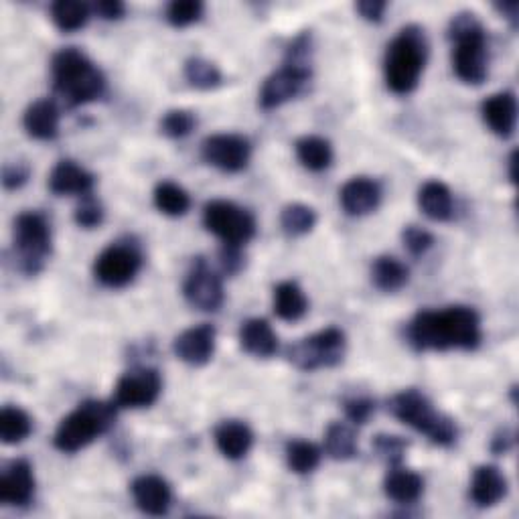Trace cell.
<instances>
[{"label": "cell", "mask_w": 519, "mask_h": 519, "mask_svg": "<svg viewBox=\"0 0 519 519\" xmlns=\"http://www.w3.org/2000/svg\"><path fill=\"white\" fill-rule=\"evenodd\" d=\"M118 406L114 402L86 400L76 410L69 412L53 434V447L59 453L76 455L106 434L116 422Z\"/></svg>", "instance_id": "6"}, {"label": "cell", "mask_w": 519, "mask_h": 519, "mask_svg": "<svg viewBox=\"0 0 519 519\" xmlns=\"http://www.w3.org/2000/svg\"><path fill=\"white\" fill-rule=\"evenodd\" d=\"M94 11L104 21H120L126 15V5L120 0H100L94 5Z\"/></svg>", "instance_id": "46"}, {"label": "cell", "mask_w": 519, "mask_h": 519, "mask_svg": "<svg viewBox=\"0 0 519 519\" xmlns=\"http://www.w3.org/2000/svg\"><path fill=\"white\" fill-rule=\"evenodd\" d=\"M51 193L65 197V195H76V197H88L92 195L94 187H96V177L84 169L82 165H78L76 161H59L47 181Z\"/></svg>", "instance_id": "19"}, {"label": "cell", "mask_w": 519, "mask_h": 519, "mask_svg": "<svg viewBox=\"0 0 519 519\" xmlns=\"http://www.w3.org/2000/svg\"><path fill=\"white\" fill-rule=\"evenodd\" d=\"M274 315L286 323L301 321L309 311V299L305 290L294 280H284L274 286Z\"/></svg>", "instance_id": "25"}, {"label": "cell", "mask_w": 519, "mask_h": 519, "mask_svg": "<svg viewBox=\"0 0 519 519\" xmlns=\"http://www.w3.org/2000/svg\"><path fill=\"white\" fill-rule=\"evenodd\" d=\"M343 410H345V416L351 424L355 426H363L369 422V418L374 416L376 412V402L372 398H365V396H359V398H347L343 402Z\"/></svg>", "instance_id": "42"}, {"label": "cell", "mask_w": 519, "mask_h": 519, "mask_svg": "<svg viewBox=\"0 0 519 519\" xmlns=\"http://www.w3.org/2000/svg\"><path fill=\"white\" fill-rule=\"evenodd\" d=\"M215 343H217L215 327L209 323H201L179 333L173 341V351L183 363L201 367L213 359Z\"/></svg>", "instance_id": "15"}, {"label": "cell", "mask_w": 519, "mask_h": 519, "mask_svg": "<svg viewBox=\"0 0 519 519\" xmlns=\"http://www.w3.org/2000/svg\"><path fill=\"white\" fill-rule=\"evenodd\" d=\"M511 444H513V434H511L509 430H503V432H499V434L493 438L491 449H493L495 455H505V453L511 449Z\"/></svg>", "instance_id": "47"}, {"label": "cell", "mask_w": 519, "mask_h": 519, "mask_svg": "<svg viewBox=\"0 0 519 519\" xmlns=\"http://www.w3.org/2000/svg\"><path fill=\"white\" fill-rule=\"evenodd\" d=\"M31 177V167L27 163H11L3 169V187L7 191L21 189Z\"/></svg>", "instance_id": "44"}, {"label": "cell", "mask_w": 519, "mask_h": 519, "mask_svg": "<svg viewBox=\"0 0 519 519\" xmlns=\"http://www.w3.org/2000/svg\"><path fill=\"white\" fill-rule=\"evenodd\" d=\"M132 499L136 507L153 517L167 515L173 503V491L171 485L159 477V475H140L130 485Z\"/></svg>", "instance_id": "16"}, {"label": "cell", "mask_w": 519, "mask_h": 519, "mask_svg": "<svg viewBox=\"0 0 519 519\" xmlns=\"http://www.w3.org/2000/svg\"><path fill=\"white\" fill-rule=\"evenodd\" d=\"M104 217H106V211L102 207V203L88 195V197H82V203L78 205L76 213H73V219H76V224L84 230H94V228H100L104 224Z\"/></svg>", "instance_id": "40"}, {"label": "cell", "mask_w": 519, "mask_h": 519, "mask_svg": "<svg viewBox=\"0 0 519 519\" xmlns=\"http://www.w3.org/2000/svg\"><path fill=\"white\" fill-rule=\"evenodd\" d=\"M321 459V449L309 440L296 438L286 444V465L296 475H311L321 465Z\"/></svg>", "instance_id": "32"}, {"label": "cell", "mask_w": 519, "mask_h": 519, "mask_svg": "<svg viewBox=\"0 0 519 519\" xmlns=\"http://www.w3.org/2000/svg\"><path fill=\"white\" fill-rule=\"evenodd\" d=\"M213 438H215L217 451L230 461L244 459L254 447V432L242 420L219 422L213 432Z\"/></svg>", "instance_id": "22"}, {"label": "cell", "mask_w": 519, "mask_h": 519, "mask_svg": "<svg viewBox=\"0 0 519 519\" xmlns=\"http://www.w3.org/2000/svg\"><path fill=\"white\" fill-rule=\"evenodd\" d=\"M203 226L224 244L246 246L256 236V217L234 201L213 199L203 207Z\"/></svg>", "instance_id": "8"}, {"label": "cell", "mask_w": 519, "mask_h": 519, "mask_svg": "<svg viewBox=\"0 0 519 519\" xmlns=\"http://www.w3.org/2000/svg\"><path fill=\"white\" fill-rule=\"evenodd\" d=\"M325 453L335 461L357 457V434L345 422H331L325 430Z\"/></svg>", "instance_id": "31"}, {"label": "cell", "mask_w": 519, "mask_h": 519, "mask_svg": "<svg viewBox=\"0 0 519 519\" xmlns=\"http://www.w3.org/2000/svg\"><path fill=\"white\" fill-rule=\"evenodd\" d=\"M294 151H296V159L301 161V165L313 173H323L333 163V146L323 136L311 134V136L299 138L294 144Z\"/></svg>", "instance_id": "28"}, {"label": "cell", "mask_w": 519, "mask_h": 519, "mask_svg": "<svg viewBox=\"0 0 519 519\" xmlns=\"http://www.w3.org/2000/svg\"><path fill=\"white\" fill-rule=\"evenodd\" d=\"M402 242L410 256L420 258L434 246V236L420 226H408L402 232Z\"/></svg>", "instance_id": "41"}, {"label": "cell", "mask_w": 519, "mask_h": 519, "mask_svg": "<svg viewBox=\"0 0 519 519\" xmlns=\"http://www.w3.org/2000/svg\"><path fill=\"white\" fill-rule=\"evenodd\" d=\"M481 114L485 124L499 138H509L515 132L517 124V98L513 92H497L491 94L481 104Z\"/></svg>", "instance_id": "20"}, {"label": "cell", "mask_w": 519, "mask_h": 519, "mask_svg": "<svg viewBox=\"0 0 519 519\" xmlns=\"http://www.w3.org/2000/svg\"><path fill=\"white\" fill-rule=\"evenodd\" d=\"M418 205L432 221H449L455 215L453 191L442 181H426L418 191Z\"/></svg>", "instance_id": "24"}, {"label": "cell", "mask_w": 519, "mask_h": 519, "mask_svg": "<svg viewBox=\"0 0 519 519\" xmlns=\"http://www.w3.org/2000/svg\"><path fill=\"white\" fill-rule=\"evenodd\" d=\"M347 337L339 327H327L315 335L301 339L288 349V361L301 372L335 367L345 359Z\"/></svg>", "instance_id": "9"}, {"label": "cell", "mask_w": 519, "mask_h": 519, "mask_svg": "<svg viewBox=\"0 0 519 519\" xmlns=\"http://www.w3.org/2000/svg\"><path fill=\"white\" fill-rule=\"evenodd\" d=\"M317 226V211L305 203H288L280 211V228L286 236L299 238L313 232Z\"/></svg>", "instance_id": "33"}, {"label": "cell", "mask_w": 519, "mask_h": 519, "mask_svg": "<svg viewBox=\"0 0 519 519\" xmlns=\"http://www.w3.org/2000/svg\"><path fill=\"white\" fill-rule=\"evenodd\" d=\"M372 447L380 459H384L390 467H394V465H402L410 442L396 434H378L372 442Z\"/></svg>", "instance_id": "38"}, {"label": "cell", "mask_w": 519, "mask_h": 519, "mask_svg": "<svg viewBox=\"0 0 519 519\" xmlns=\"http://www.w3.org/2000/svg\"><path fill=\"white\" fill-rule=\"evenodd\" d=\"M185 80L197 90H215L224 84V76L215 63L203 57H191L185 61Z\"/></svg>", "instance_id": "36"}, {"label": "cell", "mask_w": 519, "mask_h": 519, "mask_svg": "<svg viewBox=\"0 0 519 519\" xmlns=\"http://www.w3.org/2000/svg\"><path fill=\"white\" fill-rule=\"evenodd\" d=\"M384 491L388 499H392L394 503L412 505L424 493V479L416 471L404 469L402 465H394L390 467L384 479Z\"/></svg>", "instance_id": "27"}, {"label": "cell", "mask_w": 519, "mask_h": 519, "mask_svg": "<svg viewBox=\"0 0 519 519\" xmlns=\"http://www.w3.org/2000/svg\"><path fill=\"white\" fill-rule=\"evenodd\" d=\"M15 258L27 276H37L53 252L49 219L41 211H25L15 219L13 228Z\"/></svg>", "instance_id": "7"}, {"label": "cell", "mask_w": 519, "mask_h": 519, "mask_svg": "<svg viewBox=\"0 0 519 519\" xmlns=\"http://www.w3.org/2000/svg\"><path fill=\"white\" fill-rule=\"evenodd\" d=\"M339 201L347 215H369L382 203V185L369 177H353L341 187Z\"/></svg>", "instance_id": "18"}, {"label": "cell", "mask_w": 519, "mask_h": 519, "mask_svg": "<svg viewBox=\"0 0 519 519\" xmlns=\"http://www.w3.org/2000/svg\"><path fill=\"white\" fill-rule=\"evenodd\" d=\"M163 392V378L155 367H134L126 372L114 388L112 402L118 408L140 410L151 408Z\"/></svg>", "instance_id": "11"}, {"label": "cell", "mask_w": 519, "mask_h": 519, "mask_svg": "<svg viewBox=\"0 0 519 519\" xmlns=\"http://www.w3.org/2000/svg\"><path fill=\"white\" fill-rule=\"evenodd\" d=\"M311 76L313 71L309 67H296L284 63L280 69L272 73V76L266 78L260 90V108L270 112L294 100L296 96H301L309 86Z\"/></svg>", "instance_id": "14"}, {"label": "cell", "mask_w": 519, "mask_h": 519, "mask_svg": "<svg viewBox=\"0 0 519 519\" xmlns=\"http://www.w3.org/2000/svg\"><path fill=\"white\" fill-rule=\"evenodd\" d=\"M197 126V116L191 110H169L161 118V132L169 138H185Z\"/></svg>", "instance_id": "39"}, {"label": "cell", "mask_w": 519, "mask_h": 519, "mask_svg": "<svg viewBox=\"0 0 519 519\" xmlns=\"http://www.w3.org/2000/svg\"><path fill=\"white\" fill-rule=\"evenodd\" d=\"M167 21L169 25L177 29H185L189 25H195L205 15V5L201 0H173L167 7Z\"/></svg>", "instance_id": "37"}, {"label": "cell", "mask_w": 519, "mask_h": 519, "mask_svg": "<svg viewBox=\"0 0 519 519\" xmlns=\"http://www.w3.org/2000/svg\"><path fill=\"white\" fill-rule=\"evenodd\" d=\"M153 199H155V207L169 217H181L191 209L189 193L173 181H161L155 187Z\"/></svg>", "instance_id": "35"}, {"label": "cell", "mask_w": 519, "mask_h": 519, "mask_svg": "<svg viewBox=\"0 0 519 519\" xmlns=\"http://www.w3.org/2000/svg\"><path fill=\"white\" fill-rule=\"evenodd\" d=\"M495 9L507 19L511 21V25L515 27L517 23V3H503V5H495Z\"/></svg>", "instance_id": "48"}, {"label": "cell", "mask_w": 519, "mask_h": 519, "mask_svg": "<svg viewBox=\"0 0 519 519\" xmlns=\"http://www.w3.org/2000/svg\"><path fill=\"white\" fill-rule=\"evenodd\" d=\"M428 61V39L422 27H404L388 45L384 59V76L388 88L398 96L412 94Z\"/></svg>", "instance_id": "3"}, {"label": "cell", "mask_w": 519, "mask_h": 519, "mask_svg": "<svg viewBox=\"0 0 519 519\" xmlns=\"http://www.w3.org/2000/svg\"><path fill=\"white\" fill-rule=\"evenodd\" d=\"M410 280V268L394 258V256H380L372 264V282L382 292H398Z\"/></svg>", "instance_id": "29"}, {"label": "cell", "mask_w": 519, "mask_h": 519, "mask_svg": "<svg viewBox=\"0 0 519 519\" xmlns=\"http://www.w3.org/2000/svg\"><path fill=\"white\" fill-rule=\"evenodd\" d=\"M53 25L63 33H76L90 21V7L80 0H57L49 9Z\"/></svg>", "instance_id": "30"}, {"label": "cell", "mask_w": 519, "mask_h": 519, "mask_svg": "<svg viewBox=\"0 0 519 519\" xmlns=\"http://www.w3.org/2000/svg\"><path fill=\"white\" fill-rule=\"evenodd\" d=\"M414 351H473L481 345V317L475 309L455 305L440 311H420L406 327Z\"/></svg>", "instance_id": "1"}, {"label": "cell", "mask_w": 519, "mask_h": 519, "mask_svg": "<svg viewBox=\"0 0 519 519\" xmlns=\"http://www.w3.org/2000/svg\"><path fill=\"white\" fill-rule=\"evenodd\" d=\"M35 497V473L29 461H11L0 475V501L23 507Z\"/></svg>", "instance_id": "17"}, {"label": "cell", "mask_w": 519, "mask_h": 519, "mask_svg": "<svg viewBox=\"0 0 519 519\" xmlns=\"http://www.w3.org/2000/svg\"><path fill=\"white\" fill-rule=\"evenodd\" d=\"M53 92L67 108H80L100 100L106 92L102 69L80 49H59L51 59Z\"/></svg>", "instance_id": "2"}, {"label": "cell", "mask_w": 519, "mask_h": 519, "mask_svg": "<svg viewBox=\"0 0 519 519\" xmlns=\"http://www.w3.org/2000/svg\"><path fill=\"white\" fill-rule=\"evenodd\" d=\"M453 49V69L467 86H481L489 73L487 33L475 13H459L449 25Z\"/></svg>", "instance_id": "4"}, {"label": "cell", "mask_w": 519, "mask_h": 519, "mask_svg": "<svg viewBox=\"0 0 519 519\" xmlns=\"http://www.w3.org/2000/svg\"><path fill=\"white\" fill-rule=\"evenodd\" d=\"M142 252L132 242H116L104 248L94 262V276L106 288H124L142 270Z\"/></svg>", "instance_id": "10"}, {"label": "cell", "mask_w": 519, "mask_h": 519, "mask_svg": "<svg viewBox=\"0 0 519 519\" xmlns=\"http://www.w3.org/2000/svg\"><path fill=\"white\" fill-rule=\"evenodd\" d=\"M509 481L497 465H479L473 471L469 495L477 507H493L507 497Z\"/></svg>", "instance_id": "21"}, {"label": "cell", "mask_w": 519, "mask_h": 519, "mask_svg": "<svg viewBox=\"0 0 519 519\" xmlns=\"http://www.w3.org/2000/svg\"><path fill=\"white\" fill-rule=\"evenodd\" d=\"M386 9L388 3H384V0H361V3L355 5V11L361 15V19L369 23H382Z\"/></svg>", "instance_id": "45"}, {"label": "cell", "mask_w": 519, "mask_h": 519, "mask_svg": "<svg viewBox=\"0 0 519 519\" xmlns=\"http://www.w3.org/2000/svg\"><path fill=\"white\" fill-rule=\"evenodd\" d=\"M240 345L246 353L268 359L278 351V335L266 319H248L240 327Z\"/></svg>", "instance_id": "26"}, {"label": "cell", "mask_w": 519, "mask_h": 519, "mask_svg": "<svg viewBox=\"0 0 519 519\" xmlns=\"http://www.w3.org/2000/svg\"><path fill=\"white\" fill-rule=\"evenodd\" d=\"M59 118V106L53 100L43 98L25 110L23 128L35 140H53L59 134Z\"/></svg>", "instance_id": "23"}, {"label": "cell", "mask_w": 519, "mask_h": 519, "mask_svg": "<svg viewBox=\"0 0 519 519\" xmlns=\"http://www.w3.org/2000/svg\"><path fill=\"white\" fill-rule=\"evenodd\" d=\"M33 432L31 416L19 406H5L0 410V440L5 444H21Z\"/></svg>", "instance_id": "34"}, {"label": "cell", "mask_w": 519, "mask_h": 519, "mask_svg": "<svg viewBox=\"0 0 519 519\" xmlns=\"http://www.w3.org/2000/svg\"><path fill=\"white\" fill-rule=\"evenodd\" d=\"M388 410L396 420L424 434L438 447H453L459 438L457 422L449 414L436 410L430 398L414 388L394 394L388 402Z\"/></svg>", "instance_id": "5"}, {"label": "cell", "mask_w": 519, "mask_h": 519, "mask_svg": "<svg viewBox=\"0 0 519 519\" xmlns=\"http://www.w3.org/2000/svg\"><path fill=\"white\" fill-rule=\"evenodd\" d=\"M185 301L203 313H217L226 301V290L221 276L207 264L205 258H195L185 282H183Z\"/></svg>", "instance_id": "12"}, {"label": "cell", "mask_w": 519, "mask_h": 519, "mask_svg": "<svg viewBox=\"0 0 519 519\" xmlns=\"http://www.w3.org/2000/svg\"><path fill=\"white\" fill-rule=\"evenodd\" d=\"M509 179L515 181V153H511L509 157Z\"/></svg>", "instance_id": "49"}, {"label": "cell", "mask_w": 519, "mask_h": 519, "mask_svg": "<svg viewBox=\"0 0 519 519\" xmlns=\"http://www.w3.org/2000/svg\"><path fill=\"white\" fill-rule=\"evenodd\" d=\"M219 264H221V270H224L226 274H230V276L238 274L244 268V264H246L242 246L224 244V248L219 250Z\"/></svg>", "instance_id": "43"}, {"label": "cell", "mask_w": 519, "mask_h": 519, "mask_svg": "<svg viewBox=\"0 0 519 519\" xmlns=\"http://www.w3.org/2000/svg\"><path fill=\"white\" fill-rule=\"evenodd\" d=\"M201 157L224 173H242L252 159V142L242 134H211L201 142Z\"/></svg>", "instance_id": "13"}]
</instances>
